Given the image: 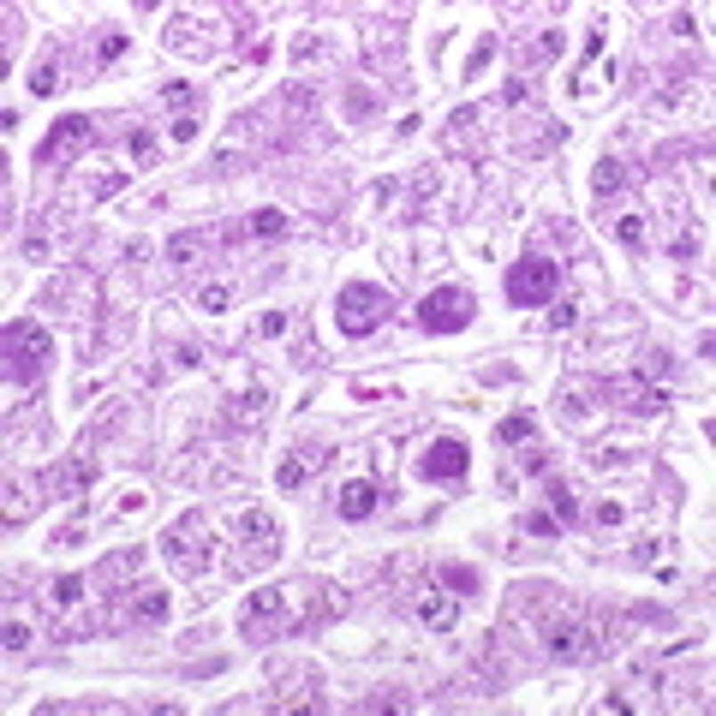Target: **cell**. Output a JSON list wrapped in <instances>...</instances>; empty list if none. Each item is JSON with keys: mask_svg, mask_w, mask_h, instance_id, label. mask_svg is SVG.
Listing matches in <instances>:
<instances>
[{"mask_svg": "<svg viewBox=\"0 0 716 716\" xmlns=\"http://www.w3.org/2000/svg\"><path fill=\"white\" fill-rule=\"evenodd\" d=\"M639 377H669V353H645L639 358Z\"/></svg>", "mask_w": 716, "mask_h": 716, "instance_id": "cell-32", "label": "cell"}, {"mask_svg": "<svg viewBox=\"0 0 716 716\" xmlns=\"http://www.w3.org/2000/svg\"><path fill=\"white\" fill-rule=\"evenodd\" d=\"M209 549H216V525H209V514H203V508L179 514L174 525L161 532V556L174 561L179 574H203V567H209Z\"/></svg>", "mask_w": 716, "mask_h": 716, "instance_id": "cell-1", "label": "cell"}, {"mask_svg": "<svg viewBox=\"0 0 716 716\" xmlns=\"http://www.w3.org/2000/svg\"><path fill=\"white\" fill-rule=\"evenodd\" d=\"M48 591H54L60 609H72V603H84V579H78V574H66V579H54Z\"/></svg>", "mask_w": 716, "mask_h": 716, "instance_id": "cell-24", "label": "cell"}, {"mask_svg": "<svg viewBox=\"0 0 716 716\" xmlns=\"http://www.w3.org/2000/svg\"><path fill=\"white\" fill-rule=\"evenodd\" d=\"M275 484L281 490H298V484H305V460H287V466L275 472Z\"/></svg>", "mask_w": 716, "mask_h": 716, "instance_id": "cell-31", "label": "cell"}, {"mask_svg": "<svg viewBox=\"0 0 716 716\" xmlns=\"http://www.w3.org/2000/svg\"><path fill=\"white\" fill-rule=\"evenodd\" d=\"M615 239L627 245V251H645V239H651V227H645V216H621V221H615Z\"/></svg>", "mask_w": 716, "mask_h": 716, "instance_id": "cell-20", "label": "cell"}, {"mask_svg": "<svg viewBox=\"0 0 716 716\" xmlns=\"http://www.w3.org/2000/svg\"><path fill=\"white\" fill-rule=\"evenodd\" d=\"M490 54H496V37H490V42H477V54H472V66H466V78H477V72L490 66Z\"/></svg>", "mask_w": 716, "mask_h": 716, "instance_id": "cell-34", "label": "cell"}, {"mask_svg": "<svg viewBox=\"0 0 716 716\" xmlns=\"http://www.w3.org/2000/svg\"><path fill=\"white\" fill-rule=\"evenodd\" d=\"M30 508H37V501H30V490H24L19 477H12V484H6V525H19V519H30Z\"/></svg>", "mask_w": 716, "mask_h": 716, "instance_id": "cell-21", "label": "cell"}, {"mask_svg": "<svg viewBox=\"0 0 716 716\" xmlns=\"http://www.w3.org/2000/svg\"><path fill=\"white\" fill-rule=\"evenodd\" d=\"M556 287H561V263L556 257H519L514 269H508V298H514V305H525V311H532V305H549V298H556Z\"/></svg>", "mask_w": 716, "mask_h": 716, "instance_id": "cell-3", "label": "cell"}, {"mask_svg": "<svg viewBox=\"0 0 716 716\" xmlns=\"http://www.w3.org/2000/svg\"><path fill=\"white\" fill-rule=\"evenodd\" d=\"M621 400H627V412H639V418H651V412H663V406H669V395H663L656 382H627V388H621Z\"/></svg>", "mask_w": 716, "mask_h": 716, "instance_id": "cell-16", "label": "cell"}, {"mask_svg": "<svg viewBox=\"0 0 716 716\" xmlns=\"http://www.w3.org/2000/svg\"><path fill=\"white\" fill-rule=\"evenodd\" d=\"M561 48H567V42H561V30L549 24V30H537V42H532V60H556Z\"/></svg>", "mask_w": 716, "mask_h": 716, "instance_id": "cell-26", "label": "cell"}, {"mask_svg": "<svg viewBox=\"0 0 716 716\" xmlns=\"http://www.w3.org/2000/svg\"><path fill=\"white\" fill-rule=\"evenodd\" d=\"M30 90H37V96H54L60 90V60H42V72L30 78Z\"/></svg>", "mask_w": 716, "mask_h": 716, "instance_id": "cell-27", "label": "cell"}, {"mask_svg": "<svg viewBox=\"0 0 716 716\" xmlns=\"http://www.w3.org/2000/svg\"><path fill=\"white\" fill-rule=\"evenodd\" d=\"M532 430H537L532 418L514 412V418H501V424H496V442H501V448H525V442H532Z\"/></svg>", "mask_w": 716, "mask_h": 716, "instance_id": "cell-19", "label": "cell"}, {"mask_svg": "<svg viewBox=\"0 0 716 716\" xmlns=\"http://www.w3.org/2000/svg\"><path fill=\"white\" fill-rule=\"evenodd\" d=\"M627 191V167H621L615 156L609 161H597V174H591V198H621Z\"/></svg>", "mask_w": 716, "mask_h": 716, "instance_id": "cell-17", "label": "cell"}, {"mask_svg": "<svg viewBox=\"0 0 716 716\" xmlns=\"http://www.w3.org/2000/svg\"><path fill=\"white\" fill-rule=\"evenodd\" d=\"M543 645H549L556 656H567V663H579V656L597 651V633L585 627V621H574V615H543Z\"/></svg>", "mask_w": 716, "mask_h": 716, "instance_id": "cell-7", "label": "cell"}, {"mask_svg": "<svg viewBox=\"0 0 716 716\" xmlns=\"http://www.w3.org/2000/svg\"><path fill=\"white\" fill-rule=\"evenodd\" d=\"M48 353H54V340L42 335L37 322H6V377L12 382H37Z\"/></svg>", "mask_w": 716, "mask_h": 716, "instance_id": "cell-4", "label": "cell"}, {"mask_svg": "<svg viewBox=\"0 0 716 716\" xmlns=\"http://www.w3.org/2000/svg\"><path fill=\"white\" fill-rule=\"evenodd\" d=\"M119 54H126V37H119V30H108V37H102V48H96V66H114Z\"/></svg>", "mask_w": 716, "mask_h": 716, "instance_id": "cell-29", "label": "cell"}, {"mask_svg": "<svg viewBox=\"0 0 716 716\" xmlns=\"http://www.w3.org/2000/svg\"><path fill=\"white\" fill-rule=\"evenodd\" d=\"M669 251H675V263H687V257H698V233H680L675 245H669Z\"/></svg>", "mask_w": 716, "mask_h": 716, "instance_id": "cell-37", "label": "cell"}, {"mask_svg": "<svg viewBox=\"0 0 716 716\" xmlns=\"http://www.w3.org/2000/svg\"><path fill=\"white\" fill-rule=\"evenodd\" d=\"M418 477H424V484H460V477H466V442L460 436L430 442L424 460H418Z\"/></svg>", "mask_w": 716, "mask_h": 716, "instance_id": "cell-8", "label": "cell"}, {"mask_svg": "<svg viewBox=\"0 0 716 716\" xmlns=\"http://www.w3.org/2000/svg\"><path fill=\"white\" fill-rule=\"evenodd\" d=\"M257 335H263V340H275V335H287V317H281V311H269V317L257 322Z\"/></svg>", "mask_w": 716, "mask_h": 716, "instance_id": "cell-36", "label": "cell"}, {"mask_svg": "<svg viewBox=\"0 0 716 716\" xmlns=\"http://www.w3.org/2000/svg\"><path fill=\"white\" fill-rule=\"evenodd\" d=\"M203 245H209L203 233H174V239H167V263H174V269H198Z\"/></svg>", "mask_w": 716, "mask_h": 716, "instance_id": "cell-18", "label": "cell"}, {"mask_svg": "<svg viewBox=\"0 0 716 716\" xmlns=\"http://www.w3.org/2000/svg\"><path fill=\"white\" fill-rule=\"evenodd\" d=\"M543 496H549V514H556L561 525H579V519H585V501H579V490L567 484V477H549Z\"/></svg>", "mask_w": 716, "mask_h": 716, "instance_id": "cell-15", "label": "cell"}, {"mask_svg": "<svg viewBox=\"0 0 716 716\" xmlns=\"http://www.w3.org/2000/svg\"><path fill=\"white\" fill-rule=\"evenodd\" d=\"M591 519H597V525H621V519H627V508H621V501H603Z\"/></svg>", "mask_w": 716, "mask_h": 716, "instance_id": "cell-35", "label": "cell"}, {"mask_svg": "<svg viewBox=\"0 0 716 716\" xmlns=\"http://www.w3.org/2000/svg\"><path fill=\"white\" fill-rule=\"evenodd\" d=\"M579 311H585L579 298H561L556 311H549V329H574V322H579Z\"/></svg>", "mask_w": 716, "mask_h": 716, "instance_id": "cell-28", "label": "cell"}, {"mask_svg": "<svg viewBox=\"0 0 716 716\" xmlns=\"http://www.w3.org/2000/svg\"><path fill=\"white\" fill-rule=\"evenodd\" d=\"M543 466H549V454H543V448H532V442H525V472H543Z\"/></svg>", "mask_w": 716, "mask_h": 716, "instance_id": "cell-39", "label": "cell"}, {"mask_svg": "<svg viewBox=\"0 0 716 716\" xmlns=\"http://www.w3.org/2000/svg\"><path fill=\"white\" fill-rule=\"evenodd\" d=\"M24 645H30V627L12 615V621H6V651H24Z\"/></svg>", "mask_w": 716, "mask_h": 716, "instance_id": "cell-33", "label": "cell"}, {"mask_svg": "<svg viewBox=\"0 0 716 716\" xmlns=\"http://www.w3.org/2000/svg\"><path fill=\"white\" fill-rule=\"evenodd\" d=\"M377 484H370V477H346V484H340V514L346 519H370L377 514Z\"/></svg>", "mask_w": 716, "mask_h": 716, "instance_id": "cell-13", "label": "cell"}, {"mask_svg": "<svg viewBox=\"0 0 716 716\" xmlns=\"http://www.w3.org/2000/svg\"><path fill=\"white\" fill-rule=\"evenodd\" d=\"M84 143H90V119H84V114H72V119H60V126H54V138H48V143H42V150H37V161H60V156H78Z\"/></svg>", "mask_w": 716, "mask_h": 716, "instance_id": "cell-10", "label": "cell"}, {"mask_svg": "<svg viewBox=\"0 0 716 716\" xmlns=\"http://www.w3.org/2000/svg\"><path fill=\"white\" fill-rule=\"evenodd\" d=\"M251 233H257V239H281V233H287V216H281V209H257V216H251Z\"/></svg>", "mask_w": 716, "mask_h": 716, "instance_id": "cell-23", "label": "cell"}, {"mask_svg": "<svg viewBox=\"0 0 716 716\" xmlns=\"http://www.w3.org/2000/svg\"><path fill=\"white\" fill-rule=\"evenodd\" d=\"M412 609H418V621H424V627H442V633H448V627L460 621V603L448 597V585H430V591H418V597H412Z\"/></svg>", "mask_w": 716, "mask_h": 716, "instance_id": "cell-11", "label": "cell"}, {"mask_svg": "<svg viewBox=\"0 0 716 716\" xmlns=\"http://www.w3.org/2000/svg\"><path fill=\"white\" fill-rule=\"evenodd\" d=\"M335 317H340V335L364 340V335H377L382 322L395 317V298L382 293V287H370V281H353V287H340Z\"/></svg>", "mask_w": 716, "mask_h": 716, "instance_id": "cell-2", "label": "cell"}, {"mask_svg": "<svg viewBox=\"0 0 716 716\" xmlns=\"http://www.w3.org/2000/svg\"><path fill=\"white\" fill-rule=\"evenodd\" d=\"M227 305H233V287H227V281L203 287V311H227Z\"/></svg>", "mask_w": 716, "mask_h": 716, "instance_id": "cell-30", "label": "cell"}, {"mask_svg": "<svg viewBox=\"0 0 716 716\" xmlns=\"http://www.w3.org/2000/svg\"><path fill=\"white\" fill-rule=\"evenodd\" d=\"M114 621H138V627H161L167 621V591L161 585H138L132 591V603H119Z\"/></svg>", "mask_w": 716, "mask_h": 716, "instance_id": "cell-9", "label": "cell"}, {"mask_svg": "<svg viewBox=\"0 0 716 716\" xmlns=\"http://www.w3.org/2000/svg\"><path fill=\"white\" fill-rule=\"evenodd\" d=\"M239 627H245V639H257V645H269V639H281V633H293V621H287V591H257L251 603H245Z\"/></svg>", "mask_w": 716, "mask_h": 716, "instance_id": "cell-6", "label": "cell"}, {"mask_svg": "<svg viewBox=\"0 0 716 716\" xmlns=\"http://www.w3.org/2000/svg\"><path fill=\"white\" fill-rule=\"evenodd\" d=\"M418 322H424L430 335H454V329H466V322H472V293H466V287H436V293L418 305Z\"/></svg>", "mask_w": 716, "mask_h": 716, "instance_id": "cell-5", "label": "cell"}, {"mask_svg": "<svg viewBox=\"0 0 716 716\" xmlns=\"http://www.w3.org/2000/svg\"><path fill=\"white\" fill-rule=\"evenodd\" d=\"M239 537H245V549H251V556H281V532H275V519L269 514H245L239 519Z\"/></svg>", "mask_w": 716, "mask_h": 716, "instance_id": "cell-12", "label": "cell"}, {"mask_svg": "<svg viewBox=\"0 0 716 716\" xmlns=\"http://www.w3.org/2000/svg\"><path fill=\"white\" fill-rule=\"evenodd\" d=\"M90 477H96V472H90V460H60L54 472H48V490L72 501V496H84V490H90Z\"/></svg>", "mask_w": 716, "mask_h": 716, "instance_id": "cell-14", "label": "cell"}, {"mask_svg": "<svg viewBox=\"0 0 716 716\" xmlns=\"http://www.w3.org/2000/svg\"><path fill=\"white\" fill-rule=\"evenodd\" d=\"M132 156L150 161V156H156V138H150V132H138V138H132Z\"/></svg>", "mask_w": 716, "mask_h": 716, "instance_id": "cell-38", "label": "cell"}, {"mask_svg": "<svg viewBox=\"0 0 716 716\" xmlns=\"http://www.w3.org/2000/svg\"><path fill=\"white\" fill-rule=\"evenodd\" d=\"M442 585H448V591H466V597H472L477 585H484V579H477L472 567H442Z\"/></svg>", "mask_w": 716, "mask_h": 716, "instance_id": "cell-25", "label": "cell"}, {"mask_svg": "<svg viewBox=\"0 0 716 716\" xmlns=\"http://www.w3.org/2000/svg\"><path fill=\"white\" fill-rule=\"evenodd\" d=\"M525 532H532V537H549V543H556V537L567 532V525H561V519L549 514V508H532V514H525Z\"/></svg>", "mask_w": 716, "mask_h": 716, "instance_id": "cell-22", "label": "cell"}]
</instances>
